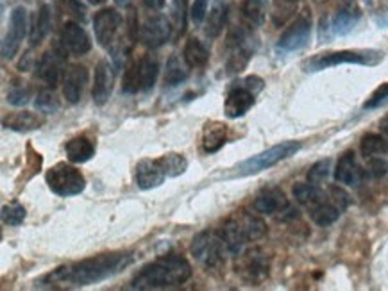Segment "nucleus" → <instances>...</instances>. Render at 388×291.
Returning <instances> with one entry per match:
<instances>
[{
  "mask_svg": "<svg viewBox=\"0 0 388 291\" xmlns=\"http://www.w3.org/2000/svg\"><path fill=\"white\" fill-rule=\"evenodd\" d=\"M131 263H133V256L129 252L100 254L95 258L82 259V261L55 268L54 272H50L40 280V286L52 287V290L90 286V284L100 282V280L117 275L124 268H127Z\"/></svg>",
  "mask_w": 388,
  "mask_h": 291,
  "instance_id": "nucleus-1",
  "label": "nucleus"
},
{
  "mask_svg": "<svg viewBox=\"0 0 388 291\" xmlns=\"http://www.w3.org/2000/svg\"><path fill=\"white\" fill-rule=\"evenodd\" d=\"M192 277V266L179 254L161 256L145 265L131 282L133 290H163L183 286Z\"/></svg>",
  "mask_w": 388,
  "mask_h": 291,
  "instance_id": "nucleus-2",
  "label": "nucleus"
},
{
  "mask_svg": "<svg viewBox=\"0 0 388 291\" xmlns=\"http://www.w3.org/2000/svg\"><path fill=\"white\" fill-rule=\"evenodd\" d=\"M301 150L299 141H283V143L276 145V147L269 148V150L262 152L258 155H252V158L245 159L244 163L237 166V172H235L233 177H247V175H254V173L263 172L266 168H272L277 163H281L283 159L290 158L296 152Z\"/></svg>",
  "mask_w": 388,
  "mask_h": 291,
  "instance_id": "nucleus-3",
  "label": "nucleus"
},
{
  "mask_svg": "<svg viewBox=\"0 0 388 291\" xmlns=\"http://www.w3.org/2000/svg\"><path fill=\"white\" fill-rule=\"evenodd\" d=\"M383 60V54L377 50H340L331 52V54L317 55L315 60L308 61L304 65L306 72H320L329 67H338V65H377Z\"/></svg>",
  "mask_w": 388,
  "mask_h": 291,
  "instance_id": "nucleus-4",
  "label": "nucleus"
},
{
  "mask_svg": "<svg viewBox=\"0 0 388 291\" xmlns=\"http://www.w3.org/2000/svg\"><path fill=\"white\" fill-rule=\"evenodd\" d=\"M45 179H47L48 188L60 197L79 195L86 188L85 175L75 166L67 165V163H58L52 166Z\"/></svg>",
  "mask_w": 388,
  "mask_h": 291,
  "instance_id": "nucleus-5",
  "label": "nucleus"
},
{
  "mask_svg": "<svg viewBox=\"0 0 388 291\" xmlns=\"http://www.w3.org/2000/svg\"><path fill=\"white\" fill-rule=\"evenodd\" d=\"M224 247L226 245L222 241L220 234H215L211 231H203L193 240L192 254L199 261H203L208 268H215V266L222 265V261H224Z\"/></svg>",
  "mask_w": 388,
  "mask_h": 291,
  "instance_id": "nucleus-6",
  "label": "nucleus"
},
{
  "mask_svg": "<svg viewBox=\"0 0 388 291\" xmlns=\"http://www.w3.org/2000/svg\"><path fill=\"white\" fill-rule=\"evenodd\" d=\"M269 258L262 248H251L245 254H240L237 263V272L240 273L242 279L251 284L262 282L269 275Z\"/></svg>",
  "mask_w": 388,
  "mask_h": 291,
  "instance_id": "nucleus-7",
  "label": "nucleus"
},
{
  "mask_svg": "<svg viewBox=\"0 0 388 291\" xmlns=\"http://www.w3.org/2000/svg\"><path fill=\"white\" fill-rule=\"evenodd\" d=\"M311 36V18L310 15H301L297 16L296 22L289 27V29L283 33V36L277 41V50L285 52H297L301 48H304L310 41Z\"/></svg>",
  "mask_w": 388,
  "mask_h": 291,
  "instance_id": "nucleus-8",
  "label": "nucleus"
},
{
  "mask_svg": "<svg viewBox=\"0 0 388 291\" xmlns=\"http://www.w3.org/2000/svg\"><path fill=\"white\" fill-rule=\"evenodd\" d=\"M27 33V11L18 6L11 11V18H9V31L6 34L4 41H2V57L4 60H13L16 52L20 50L23 38Z\"/></svg>",
  "mask_w": 388,
  "mask_h": 291,
  "instance_id": "nucleus-9",
  "label": "nucleus"
},
{
  "mask_svg": "<svg viewBox=\"0 0 388 291\" xmlns=\"http://www.w3.org/2000/svg\"><path fill=\"white\" fill-rule=\"evenodd\" d=\"M65 65H67V50L65 48H50L45 52L43 57L38 63V77L47 86L54 88L55 84H60L61 77H63Z\"/></svg>",
  "mask_w": 388,
  "mask_h": 291,
  "instance_id": "nucleus-10",
  "label": "nucleus"
},
{
  "mask_svg": "<svg viewBox=\"0 0 388 291\" xmlns=\"http://www.w3.org/2000/svg\"><path fill=\"white\" fill-rule=\"evenodd\" d=\"M122 23V15L117 9L107 8L102 9L93 18V31H95V38L102 47H109L115 40L117 33Z\"/></svg>",
  "mask_w": 388,
  "mask_h": 291,
  "instance_id": "nucleus-11",
  "label": "nucleus"
},
{
  "mask_svg": "<svg viewBox=\"0 0 388 291\" xmlns=\"http://www.w3.org/2000/svg\"><path fill=\"white\" fill-rule=\"evenodd\" d=\"M254 97L256 93L249 88L245 81L231 86V89L227 92L226 97V104H224V109H226L227 116H230V119L244 116V114L254 106Z\"/></svg>",
  "mask_w": 388,
  "mask_h": 291,
  "instance_id": "nucleus-12",
  "label": "nucleus"
},
{
  "mask_svg": "<svg viewBox=\"0 0 388 291\" xmlns=\"http://www.w3.org/2000/svg\"><path fill=\"white\" fill-rule=\"evenodd\" d=\"M174 27L171 26V22L165 18V16H151V18L145 20L144 26L140 27V40L145 47L149 48H158L163 43L171 40V34Z\"/></svg>",
  "mask_w": 388,
  "mask_h": 291,
  "instance_id": "nucleus-13",
  "label": "nucleus"
},
{
  "mask_svg": "<svg viewBox=\"0 0 388 291\" xmlns=\"http://www.w3.org/2000/svg\"><path fill=\"white\" fill-rule=\"evenodd\" d=\"M166 173L163 170L159 159H141L136 165V173H134V179H136V186L140 190H152L158 188L159 185H163Z\"/></svg>",
  "mask_w": 388,
  "mask_h": 291,
  "instance_id": "nucleus-14",
  "label": "nucleus"
},
{
  "mask_svg": "<svg viewBox=\"0 0 388 291\" xmlns=\"http://www.w3.org/2000/svg\"><path fill=\"white\" fill-rule=\"evenodd\" d=\"M61 47L67 52H72V54L82 55L90 52L92 41H90V36L79 23L68 22L65 23L63 31H61Z\"/></svg>",
  "mask_w": 388,
  "mask_h": 291,
  "instance_id": "nucleus-15",
  "label": "nucleus"
},
{
  "mask_svg": "<svg viewBox=\"0 0 388 291\" xmlns=\"http://www.w3.org/2000/svg\"><path fill=\"white\" fill-rule=\"evenodd\" d=\"M218 234H220L222 241L226 245V251L233 256H240L245 243L249 241L247 232H245L240 218H231V220H227L226 224L222 225Z\"/></svg>",
  "mask_w": 388,
  "mask_h": 291,
  "instance_id": "nucleus-16",
  "label": "nucleus"
},
{
  "mask_svg": "<svg viewBox=\"0 0 388 291\" xmlns=\"http://www.w3.org/2000/svg\"><path fill=\"white\" fill-rule=\"evenodd\" d=\"M88 82V70L82 65H72L65 74L63 95L70 104H77L81 100L82 92Z\"/></svg>",
  "mask_w": 388,
  "mask_h": 291,
  "instance_id": "nucleus-17",
  "label": "nucleus"
},
{
  "mask_svg": "<svg viewBox=\"0 0 388 291\" xmlns=\"http://www.w3.org/2000/svg\"><path fill=\"white\" fill-rule=\"evenodd\" d=\"M113 89V72L107 61H100L95 68V77H93L92 97L97 106H102L107 102Z\"/></svg>",
  "mask_w": 388,
  "mask_h": 291,
  "instance_id": "nucleus-18",
  "label": "nucleus"
},
{
  "mask_svg": "<svg viewBox=\"0 0 388 291\" xmlns=\"http://www.w3.org/2000/svg\"><path fill=\"white\" fill-rule=\"evenodd\" d=\"M286 207H289V200H286L285 193L277 188L265 190V192L259 193L254 200V209L262 214L281 213Z\"/></svg>",
  "mask_w": 388,
  "mask_h": 291,
  "instance_id": "nucleus-19",
  "label": "nucleus"
},
{
  "mask_svg": "<svg viewBox=\"0 0 388 291\" xmlns=\"http://www.w3.org/2000/svg\"><path fill=\"white\" fill-rule=\"evenodd\" d=\"M227 140V126L218 122V120H211L204 126L203 129V148L206 154H215L224 147Z\"/></svg>",
  "mask_w": 388,
  "mask_h": 291,
  "instance_id": "nucleus-20",
  "label": "nucleus"
},
{
  "mask_svg": "<svg viewBox=\"0 0 388 291\" xmlns=\"http://www.w3.org/2000/svg\"><path fill=\"white\" fill-rule=\"evenodd\" d=\"M335 179L340 185L347 186H356L362 179V168L356 163L355 154L352 152H345L337 163V168H335Z\"/></svg>",
  "mask_w": 388,
  "mask_h": 291,
  "instance_id": "nucleus-21",
  "label": "nucleus"
},
{
  "mask_svg": "<svg viewBox=\"0 0 388 291\" xmlns=\"http://www.w3.org/2000/svg\"><path fill=\"white\" fill-rule=\"evenodd\" d=\"M230 13H231L230 0H215L206 22L208 36L210 38L220 36V33L224 31V27H226L227 20H230Z\"/></svg>",
  "mask_w": 388,
  "mask_h": 291,
  "instance_id": "nucleus-22",
  "label": "nucleus"
},
{
  "mask_svg": "<svg viewBox=\"0 0 388 291\" xmlns=\"http://www.w3.org/2000/svg\"><path fill=\"white\" fill-rule=\"evenodd\" d=\"M362 18V11L356 4H345L344 8L338 9V13L333 18V33L338 36H345L356 27L358 20Z\"/></svg>",
  "mask_w": 388,
  "mask_h": 291,
  "instance_id": "nucleus-23",
  "label": "nucleus"
},
{
  "mask_svg": "<svg viewBox=\"0 0 388 291\" xmlns=\"http://www.w3.org/2000/svg\"><path fill=\"white\" fill-rule=\"evenodd\" d=\"M6 129L18 131V133H27V131L40 129L45 123V120L41 116H38L36 113H29V111H20V113H9L8 116H4L2 120Z\"/></svg>",
  "mask_w": 388,
  "mask_h": 291,
  "instance_id": "nucleus-24",
  "label": "nucleus"
},
{
  "mask_svg": "<svg viewBox=\"0 0 388 291\" xmlns=\"http://www.w3.org/2000/svg\"><path fill=\"white\" fill-rule=\"evenodd\" d=\"M65 150L72 163H86L95 154V143L88 136H75L65 145Z\"/></svg>",
  "mask_w": 388,
  "mask_h": 291,
  "instance_id": "nucleus-25",
  "label": "nucleus"
},
{
  "mask_svg": "<svg viewBox=\"0 0 388 291\" xmlns=\"http://www.w3.org/2000/svg\"><path fill=\"white\" fill-rule=\"evenodd\" d=\"M183 57L190 68H203L210 61V52L204 47L203 41L197 40V38H190L185 45V50H183Z\"/></svg>",
  "mask_w": 388,
  "mask_h": 291,
  "instance_id": "nucleus-26",
  "label": "nucleus"
},
{
  "mask_svg": "<svg viewBox=\"0 0 388 291\" xmlns=\"http://www.w3.org/2000/svg\"><path fill=\"white\" fill-rule=\"evenodd\" d=\"M159 74V61L154 55H145L144 60L138 61V82L140 92H149L156 84Z\"/></svg>",
  "mask_w": 388,
  "mask_h": 291,
  "instance_id": "nucleus-27",
  "label": "nucleus"
},
{
  "mask_svg": "<svg viewBox=\"0 0 388 291\" xmlns=\"http://www.w3.org/2000/svg\"><path fill=\"white\" fill-rule=\"evenodd\" d=\"M50 8H48L47 4L40 6V9H38L36 16H34V22L33 27H31V45H40L41 41L45 40V36H47L48 33H50V26H52V18H50Z\"/></svg>",
  "mask_w": 388,
  "mask_h": 291,
  "instance_id": "nucleus-28",
  "label": "nucleus"
},
{
  "mask_svg": "<svg viewBox=\"0 0 388 291\" xmlns=\"http://www.w3.org/2000/svg\"><path fill=\"white\" fill-rule=\"evenodd\" d=\"M340 211H342L340 207H338L337 204H333L328 197V199L322 200L320 204H317V206L311 207L310 216L317 225H320V227H328V225L335 224V221L338 220V216H340Z\"/></svg>",
  "mask_w": 388,
  "mask_h": 291,
  "instance_id": "nucleus-29",
  "label": "nucleus"
},
{
  "mask_svg": "<svg viewBox=\"0 0 388 291\" xmlns=\"http://www.w3.org/2000/svg\"><path fill=\"white\" fill-rule=\"evenodd\" d=\"M293 197H296V200L301 206H306L308 209H311L313 206L320 204L322 200L328 199V197L317 188V185H311V182L293 186Z\"/></svg>",
  "mask_w": 388,
  "mask_h": 291,
  "instance_id": "nucleus-30",
  "label": "nucleus"
},
{
  "mask_svg": "<svg viewBox=\"0 0 388 291\" xmlns=\"http://www.w3.org/2000/svg\"><path fill=\"white\" fill-rule=\"evenodd\" d=\"M188 65L186 61L183 63L178 55H171V60L166 61V70H165V84L166 86H178L181 82H185L188 79Z\"/></svg>",
  "mask_w": 388,
  "mask_h": 291,
  "instance_id": "nucleus-31",
  "label": "nucleus"
},
{
  "mask_svg": "<svg viewBox=\"0 0 388 291\" xmlns=\"http://www.w3.org/2000/svg\"><path fill=\"white\" fill-rule=\"evenodd\" d=\"M269 0H245L242 4V15L251 26H262L265 22Z\"/></svg>",
  "mask_w": 388,
  "mask_h": 291,
  "instance_id": "nucleus-32",
  "label": "nucleus"
},
{
  "mask_svg": "<svg viewBox=\"0 0 388 291\" xmlns=\"http://www.w3.org/2000/svg\"><path fill=\"white\" fill-rule=\"evenodd\" d=\"M360 150H362L363 158H377V155L388 154V141L379 134H365L360 143Z\"/></svg>",
  "mask_w": 388,
  "mask_h": 291,
  "instance_id": "nucleus-33",
  "label": "nucleus"
},
{
  "mask_svg": "<svg viewBox=\"0 0 388 291\" xmlns=\"http://www.w3.org/2000/svg\"><path fill=\"white\" fill-rule=\"evenodd\" d=\"M163 170H165L166 177H176V175H181L188 168V161L183 158L181 154H166L163 158H159Z\"/></svg>",
  "mask_w": 388,
  "mask_h": 291,
  "instance_id": "nucleus-34",
  "label": "nucleus"
},
{
  "mask_svg": "<svg viewBox=\"0 0 388 291\" xmlns=\"http://www.w3.org/2000/svg\"><path fill=\"white\" fill-rule=\"evenodd\" d=\"M297 4H299V0H276V2H274L272 22L276 23L277 27L283 26V23L296 13Z\"/></svg>",
  "mask_w": 388,
  "mask_h": 291,
  "instance_id": "nucleus-35",
  "label": "nucleus"
},
{
  "mask_svg": "<svg viewBox=\"0 0 388 291\" xmlns=\"http://www.w3.org/2000/svg\"><path fill=\"white\" fill-rule=\"evenodd\" d=\"M240 220H242V224H244L245 232H247L249 241L259 240V238L265 236L266 225H265V221H263V220H259V218L252 216V214H244V216H242Z\"/></svg>",
  "mask_w": 388,
  "mask_h": 291,
  "instance_id": "nucleus-36",
  "label": "nucleus"
},
{
  "mask_svg": "<svg viewBox=\"0 0 388 291\" xmlns=\"http://www.w3.org/2000/svg\"><path fill=\"white\" fill-rule=\"evenodd\" d=\"M26 220V207L22 204H6L2 207V221L11 227H18Z\"/></svg>",
  "mask_w": 388,
  "mask_h": 291,
  "instance_id": "nucleus-37",
  "label": "nucleus"
},
{
  "mask_svg": "<svg viewBox=\"0 0 388 291\" xmlns=\"http://www.w3.org/2000/svg\"><path fill=\"white\" fill-rule=\"evenodd\" d=\"M186 0H174L172 4V18H174L176 38H181L186 31Z\"/></svg>",
  "mask_w": 388,
  "mask_h": 291,
  "instance_id": "nucleus-38",
  "label": "nucleus"
},
{
  "mask_svg": "<svg viewBox=\"0 0 388 291\" xmlns=\"http://www.w3.org/2000/svg\"><path fill=\"white\" fill-rule=\"evenodd\" d=\"M34 104H36V109L45 114L55 113V111L60 109V102H58V99L54 97V93L48 92V89H41V92L38 93Z\"/></svg>",
  "mask_w": 388,
  "mask_h": 291,
  "instance_id": "nucleus-39",
  "label": "nucleus"
},
{
  "mask_svg": "<svg viewBox=\"0 0 388 291\" xmlns=\"http://www.w3.org/2000/svg\"><path fill=\"white\" fill-rule=\"evenodd\" d=\"M329 170H331V159H322V161L315 163L308 172V182L311 185H320L328 179Z\"/></svg>",
  "mask_w": 388,
  "mask_h": 291,
  "instance_id": "nucleus-40",
  "label": "nucleus"
},
{
  "mask_svg": "<svg viewBox=\"0 0 388 291\" xmlns=\"http://www.w3.org/2000/svg\"><path fill=\"white\" fill-rule=\"evenodd\" d=\"M122 92L131 93V95L140 92V82H138V63H133L127 67L126 74H124Z\"/></svg>",
  "mask_w": 388,
  "mask_h": 291,
  "instance_id": "nucleus-41",
  "label": "nucleus"
},
{
  "mask_svg": "<svg viewBox=\"0 0 388 291\" xmlns=\"http://www.w3.org/2000/svg\"><path fill=\"white\" fill-rule=\"evenodd\" d=\"M31 99V89L27 86H13L8 93V102L13 106H26Z\"/></svg>",
  "mask_w": 388,
  "mask_h": 291,
  "instance_id": "nucleus-42",
  "label": "nucleus"
},
{
  "mask_svg": "<svg viewBox=\"0 0 388 291\" xmlns=\"http://www.w3.org/2000/svg\"><path fill=\"white\" fill-rule=\"evenodd\" d=\"M63 9L68 16L79 20V22H85L86 20V8L81 4V0H63Z\"/></svg>",
  "mask_w": 388,
  "mask_h": 291,
  "instance_id": "nucleus-43",
  "label": "nucleus"
},
{
  "mask_svg": "<svg viewBox=\"0 0 388 291\" xmlns=\"http://www.w3.org/2000/svg\"><path fill=\"white\" fill-rule=\"evenodd\" d=\"M388 100V82L381 84L376 92L370 95V99L365 102V109H374V107H379L381 104H384Z\"/></svg>",
  "mask_w": 388,
  "mask_h": 291,
  "instance_id": "nucleus-44",
  "label": "nucleus"
},
{
  "mask_svg": "<svg viewBox=\"0 0 388 291\" xmlns=\"http://www.w3.org/2000/svg\"><path fill=\"white\" fill-rule=\"evenodd\" d=\"M329 200H331L333 204H337L340 209H345L349 204V195L344 190L338 188V186H331V188H329Z\"/></svg>",
  "mask_w": 388,
  "mask_h": 291,
  "instance_id": "nucleus-45",
  "label": "nucleus"
},
{
  "mask_svg": "<svg viewBox=\"0 0 388 291\" xmlns=\"http://www.w3.org/2000/svg\"><path fill=\"white\" fill-rule=\"evenodd\" d=\"M369 172L372 173L374 177H383L384 173L388 172V161H384V158H381V155H377V158H370Z\"/></svg>",
  "mask_w": 388,
  "mask_h": 291,
  "instance_id": "nucleus-46",
  "label": "nucleus"
},
{
  "mask_svg": "<svg viewBox=\"0 0 388 291\" xmlns=\"http://www.w3.org/2000/svg\"><path fill=\"white\" fill-rule=\"evenodd\" d=\"M208 11V0H195L192 6V13H190V16H192V20L195 23H200L204 20V16H206Z\"/></svg>",
  "mask_w": 388,
  "mask_h": 291,
  "instance_id": "nucleus-47",
  "label": "nucleus"
},
{
  "mask_svg": "<svg viewBox=\"0 0 388 291\" xmlns=\"http://www.w3.org/2000/svg\"><path fill=\"white\" fill-rule=\"evenodd\" d=\"M144 6L147 9H152V11H159L165 6V0H144Z\"/></svg>",
  "mask_w": 388,
  "mask_h": 291,
  "instance_id": "nucleus-48",
  "label": "nucleus"
},
{
  "mask_svg": "<svg viewBox=\"0 0 388 291\" xmlns=\"http://www.w3.org/2000/svg\"><path fill=\"white\" fill-rule=\"evenodd\" d=\"M379 126H381V131H383V133L388 136V114H387V116H384L383 120H381Z\"/></svg>",
  "mask_w": 388,
  "mask_h": 291,
  "instance_id": "nucleus-49",
  "label": "nucleus"
},
{
  "mask_svg": "<svg viewBox=\"0 0 388 291\" xmlns=\"http://www.w3.org/2000/svg\"><path fill=\"white\" fill-rule=\"evenodd\" d=\"M90 4H93V6H99V4H104V2H106V0H88Z\"/></svg>",
  "mask_w": 388,
  "mask_h": 291,
  "instance_id": "nucleus-50",
  "label": "nucleus"
},
{
  "mask_svg": "<svg viewBox=\"0 0 388 291\" xmlns=\"http://www.w3.org/2000/svg\"><path fill=\"white\" fill-rule=\"evenodd\" d=\"M127 2H129V0H115V4H117V6H126Z\"/></svg>",
  "mask_w": 388,
  "mask_h": 291,
  "instance_id": "nucleus-51",
  "label": "nucleus"
}]
</instances>
